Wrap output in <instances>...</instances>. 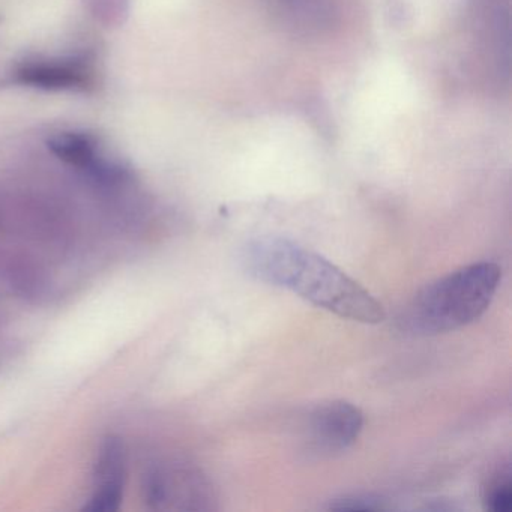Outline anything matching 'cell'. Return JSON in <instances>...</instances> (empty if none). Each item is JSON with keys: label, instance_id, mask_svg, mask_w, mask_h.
<instances>
[{"label": "cell", "instance_id": "52a82bcc", "mask_svg": "<svg viewBox=\"0 0 512 512\" xmlns=\"http://www.w3.org/2000/svg\"><path fill=\"white\" fill-rule=\"evenodd\" d=\"M19 77L28 85L47 89L73 88L82 85L86 73L80 62H31L19 71Z\"/></svg>", "mask_w": 512, "mask_h": 512}, {"label": "cell", "instance_id": "3957f363", "mask_svg": "<svg viewBox=\"0 0 512 512\" xmlns=\"http://www.w3.org/2000/svg\"><path fill=\"white\" fill-rule=\"evenodd\" d=\"M145 496L149 505L166 511L215 509L214 487L205 473L185 463H167L146 475Z\"/></svg>", "mask_w": 512, "mask_h": 512}, {"label": "cell", "instance_id": "ba28073f", "mask_svg": "<svg viewBox=\"0 0 512 512\" xmlns=\"http://www.w3.org/2000/svg\"><path fill=\"white\" fill-rule=\"evenodd\" d=\"M481 502L485 511L511 512L512 481L511 466L506 463L497 464L481 487Z\"/></svg>", "mask_w": 512, "mask_h": 512}, {"label": "cell", "instance_id": "6da1fadb", "mask_svg": "<svg viewBox=\"0 0 512 512\" xmlns=\"http://www.w3.org/2000/svg\"><path fill=\"white\" fill-rule=\"evenodd\" d=\"M257 280L290 290L305 301L343 319L377 325L386 319L383 305L325 257L290 239L260 236L242 254Z\"/></svg>", "mask_w": 512, "mask_h": 512}, {"label": "cell", "instance_id": "7a4b0ae2", "mask_svg": "<svg viewBox=\"0 0 512 512\" xmlns=\"http://www.w3.org/2000/svg\"><path fill=\"white\" fill-rule=\"evenodd\" d=\"M502 269L491 262L472 263L422 289L407 304L398 325L407 334L437 335L478 320L493 302Z\"/></svg>", "mask_w": 512, "mask_h": 512}, {"label": "cell", "instance_id": "277c9868", "mask_svg": "<svg viewBox=\"0 0 512 512\" xmlns=\"http://www.w3.org/2000/svg\"><path fill=\"white\" fill-rule=\"evenodd\" d=\"M305 428L308 448L320 454H334L346 451L358 440L364 415L349 401H329L311 410Z\"/></svg>", "mask_w": 512, "mask_h": 512}, {"label": "cell", "instance_id": "8992f818", "mask_svg": "<svg viewBox=\"0 0 512 512\" xmlns=\"http://www.w3.org/2000/svg\"><path fill=\"white\" fill-rule=\"evenodd\" d=\"M286 25L299 32H316L329 25L332 8L329 0H266Z\"/></svg>", "mask_w": 512, "mask_h": 512}, {"label": "cell", "instance_id": "5b68a950", "mask_svg": "<svg viewBox=\"0 0 512 512\" xmlns=\"http://www.w3.org/2000/svg\"><path fill=\"white\" fill-rule=\"evenodd\" d=\"M125 452L124 446L115 437L104 442L95 466L94 494L86 511L112 512L119 509L124 493Z\"/></svg>", "mask_w": 512, "mask_h": 512}, {"label": "cell", "instance_id": "30bf717a", "mask_svg": "<svg viewBox=\"0 0 512 512\" xmlns=\"http://www.w3.org/2000/svg\"><path fill=\"white\" fill-rule=\"evenodd\" d=\"M328 508L334 511H386L391 506L382 497L373 494H349L332 500Z\"/></svg>", "mask_w": 512, "mask_h": 512}, {"label": "cell", "instance_id": "9c48e42d", "mask_svg": "<svg viewBox=\"0 0 512 512\" xmlns=\"http://www.w3.org/2000/svg\"><path fill=\"white\" fill-rule=\"evenodd\" d=\"M52 149L59 158L73 166H91L95 163V143L85 134H62L52 142Z\"/></svg>", "mask_w": 512, "mask_h": 512}]
</instances>
